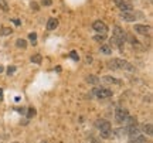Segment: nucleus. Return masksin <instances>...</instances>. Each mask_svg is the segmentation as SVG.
<instances>
[{
  "label": "nucleus",
  "mask_w": 153,
  "mask_h": 143,
  "mask_svg": "<svg viewBox=\"0 0 153 143\" xmlns=\"http://www.w3.org/2000/svg\"><path fill=\"white\" fill-rule=\"evenodd\" d=\"M94 94L99 98V99H104V98H109L112 96V91L111 89H106V88H95L94 89Z\"/></svg>",
  "instance_id": "nucleus-3"
},
{
  "label": "nucleus",
  "mask_w": 153,
  "mask_h": 143,
  "mask_svg": "<svg viewBox=\"0 0 153 143\" xmlns=\"http://www.w3.org/2000/svg\"><path fill=\"white\" fill-rule=\"evenodd\" d=\"M87 82H88V84H94V85H95V84L99 82V78L95 77V75H88V77H87Z\"/></svg>",
  "instance_id": "nucleus-15"
},
{
  "label": "nucleus",
  "mask_w": 153,
  "mask_h": 143,
  "mask_svg": "<svg viewBox=\"0 0 153 143\" xmlns=\"http://www.w3.org/2000/svg\"><path fill=\"white\" fill-rule=\"evenodd\" d=\"M143 132H145L146 135L152 136L153 135V127L150 123H146V125H143Z\"/></svg>",
  "instance_id": "nucleus-13"
},
{
  "label": "nucleus",
  "mask_w": 153,
  "mask_h": 143,
  "mask_svg": "<svg viewBox=\"0 0 153 143\" xmlns=\"http://www.w3.org/2000/svg\"><path fill=\"white\" fill-rule=\"evenodd\" d=\"M104 81H106V82H113V84H119V81L112 78V77H104Z\"/></svg>",
  "instance_id": "nucleus-22"
},
{
  "label": "nucleus",
  "mask_w": 153,
  "mask_h": 143,
  "mask_svg": "<svg viewBox=\"0 0 153 143\" xmlns=\"http://www.w3.org/2000/svg\"><path fill=\"white\" fill-rule=\"evenodd\" d=\"M95 126H97L101 132H102V130H111V123L105 119H98L97 122H95Z\"/></svg>",
  "instance_id": "nucleus-6"
},
{
  "label": "nucleus",
  "mask_w": 153,
  "mask_h": 143,
  "mask_svg": "<svg viewBox=\"0 0 153 143\" xmlns=\"http://www.w3.org/2000/svg\"><path fill=\"white\" fill-rule=\"evenodd\" d=\"M17 111H19V113H21V115H24V108H20V109H17Z\"/></svg>",
  "instance_id": "nucleus-28"
},
{
  "label": "nucleus",
  "mask_w": 153,
  "mask_h": 143,
  "mask_svg": "<svg viewBox=\"0 0 153 143\" xmlns=\"http://www.w3.org/2000/svg\"><path fill=\"white\" fill-rule=\"evenodd\" d=\"M3 99V89H0V101Z\"/></svg>",
  "instance_id": "nucleus-31"
},
{
  "label": "nucleus",
  "mask_w": 153,
  "mask_h": 143,
  "mask_svg": "<svg viewBox=\"0 0 153 143\" xmlns=\"http://www.w3.org/2000/svg\"><path fill=\"white\" fill-rule=\"evenodd\" d=\"M113 3L119 7V10H122V13H130L133 7H132V4L128 3L126 0H113Z\"/></svg>",
  "instance_id": "nucleus-2"
},
{
  "label": "nucleus",
  "mask_w": 153,
  "mask_h": 143,
  "mask_svg": "<svg viewBox=\"0 0 153 143\" xmlns=\"http://www.w3.org/2000/svg\"><path fill=\"white\" fill-rule=\"evenodd\" d=\"M101 137L102 139H109L111 137V130H102L101 132Z\"/></svg>",
  "instance_id": "nucleus-19"
},
{
  "label": "nucleus",
  "mask_w": 153,
  "mask_h": 143,
  "mask_svg": "<svg viewBox=\"0 0 153 143\" xmlns=\"http://www.w3.org/2000/svg\"><path fill=\"white\" fill-rule=\"evenodd\" d=\"M41 4L43 6H51L53 4V0H41Z\"/></svg>",
  "instance_id": "nucleus-25"
},
{
  "label": "nucleus",
  "mask_w": 153,
  "mask_h": 143,
  "mask_svg": "<svg viewBox=\"0 0 153 143\" xmlns=\"http://www.w3.org/2000/svg\"><path fill=\"white\" fill-rule=\"evenodd\" d=\"M136 118H135V116H128V118H126V120H125V122H123V123H126V125H128V126H135V125H136Z\"/></svg>",
  "instance_id": "nucleus-11"
},
{
  "label": "nucleus",
  "mask_w": 153,
  "mask_h": 143,
  "mask_svg": "<svg viewBox=\"0 0 153 143\" xmlns=\"http://www.w3.org/2000/svg\"><path fill=\"white\" fill-rule=\"evenodd\" d=\"M16 46L19 48H26V47H27V41L23 40V38H19V40L16 41Z\"/></svg>",
  "instance_id": "nucleus-16"
},
{
  "label": "nucleus",
  "mask_w": 153,
  "mask_h": 143,
  "mask_svg": "<svg viewBox=\"0 0 153 143\" xmlns=\"http://www.w3.org/2000/svg\"><path fill=\"white\" fill-rule=\"evenodd\" d=\"M3 71H4V68H3V67L0 65V72H3Z\"/></svg>",
  "instance_id": "nucleus-32"
},
{
  "label": "nucleus",
  "mask_w": 153,
  "mask_h": 143,
  "mask_svg": "<svg viewBox=\"0 0 153 143\" xmlns=\"http://www.w3.org/2000/svg\"><path fill=\"white\" fill-rule=\"evenodd\" d=\"M121 18L123 21H128V23H132V21H135L136 20V16L130 11V13H121Z\"/></svg>",
  "instance_id": "nucleus-9"
},
{
  "label": "nucleus",
  "mask_w": 153,
  "mask_h": 143,
  "mask_svg": "<svg viewBox=\"0 0 153 143\" xmlns=\"http://www.w3.org/2000/svg\"><path fill=\"white\" fill-rule=\"evenodd\" d=\"M31 63L34 64H41V55L40 54H36V55L31 57Z\"/></svg>",
  "instance_id": "nucleus-18"
},
{
  "label": "nucleus",
  "mask_w": 153,
  "mask_h": 143,
  "mask_svg": "<svg viewBox=\"0 0 153 143\" xmlns=\"http://www.w3.org/2000/svg\"><path fill=\"white\" fill-rule=\"evenodd\" d=\"M105 38H106V36H105V34H99V36H95V37H94V40L98 41V43H102Z\"/></svg>",
  "instance_id": "nucleus-20"
},
{
  "label": "nucleus",
  "mask_w": 153,
  "mask_h": 143,
  "mask_svg": "<svg viewBox=\"0 0 153 143\" xmlns=\"http://www.w3.org/2000/svg\"><path fill=\"white\" fill-rule=\"evenodd\" d=\"M128 116H129L128 109H118V111L115 112V119H116L118 123H123Z\"/></svg>",
  "instance_id": "nucleus-4"
},
{
  "label": "nucleus",
  "mask_w": 153,
  "mask_h": 143,
  "mask_svg": "<svg viewBox=\"0 0 153 143\" xmlns=\"http://www.w3.org/2000/svg\"><path fill=\"white\" fill-rule=\"evenodd\" d=\"M13 21H14V24H16V26H20V20H17V18H16V20H13Z\"/></svg>",
  "instance_id": "nucleus-30"
},
{
  "label": "nucleus",
  "mask_w": 153,
  "mask_h": 143,
  "mask_svg": "<svg viewBox=\"0 0 153 143\" xmlns=\"http://www.w3.org/2000/svg\"><path fill=\"white\" fill-rule=\"evenodd\" d=\"M101 53L102 54H106V55H109V54H112V47H109L108 44H105L101 47Z\"/></svg>",
  "instance_id": "nucleus-12"
},
{
  "label": "nucleus",
  "mask_w": 153,
  "mask_h": 143,
  "mask_svg": "<svg viewBox=\"0 0 153 143\" xmlns=\"http://www.w3.org/2000/svg\"><path fill=\"white\" fill-rule=\"evenodd\" d=\"M41 143H47V142H41Z\"/></svg>",
  "instance_id": "nucleus-33"
},
{
  "label": "nucleus",
  "mask_w": 153,
  "mask_h": 143,
  "mask_svg": "<svg viewBox=\"0 0 153 143\" xmlns=\"http://www.w3.org/2000/svg\"><path fill=\"white\" fill-rule=\"evenodd\" d=\"M30 40H31L33 46L37 44V34H36V33H30Z\"/></svg>",
  "instance_id": "nucleus-21"
},
{
  "label": "nucleus",
  "mask_w": 153,
  "mask_h": 143,
  "mask_svg": "<svg viewBox=\"0 0 153 143\" xmlns=\"http://www.w3.org/2000/svg\"><path fill=\"white\" fill-rule=\"evenodd\" d=\"M70 55H71V58L75 60V61H78V60H80V55H77V53H75V51H71V54H70Z\"/></svg>",
  "instance_id": "nucleus-26"
},
{
  "label": "nucleus",
  "mask_w": 153,
  "mask_h": 143,
  "mask_svg": "<svg viewBox=\"0 0 153 143\" xmlns=\"http://www.w3.org/2000/svg\"><path fill=\"white\" fill-rule=\"evenodd\" d=\"M13 30L10 27H0V36H10Z\"/></svg>",
  "instance_id": "nucleus-14"
},
{
  "label": "nucleus",
  "mask_w": 153,
  "mask_h": 143,
  "mask_svg": "<svg viewBox=\"0 0 153 143\" xmlns=\"http://www.w3.org/2000/svg\"><path fill=\"white\" fill-rule=\"evenodd\" d=\"M14 71H16V67H10V68L7 70V74L10 75V74H13Z\"/></svg>",
  "instance_id": "nucleus-27"
},
{
  "label": "nucleus",
  "mask_w": 153,
  "mask_h": 143,
  "mask_svg": "<svg viewBox=\"0 0 153 143\" xmlns=\"http://www.w3.org/2000/svg\"><path fill=\"white\" fill-rule=\"evenodd\" d=\"M91 61H92V57L88 55V57H87V63H91Z\"/></svg>",
  "instance_id": "nucleus-29"
},
{
  "label": "nucleus",
  "mask_w": 153,
  "mask_h": 143,
  "mask_svg": "<svg viewBox=\"0 0 153 143\" xmlns=\"http://www.w3.org/2000/svg\"><path fill=\"white\" fill-rule=\"evenodd\" d=\"M30 7L33 9V11H38L40 10V6L36 3V1H31V4H30Z\"/></svg>",
  "instance_id": "nucleus-23"
},
{
  "label": "nucleus",
  "mask_w": 153,
  "mask_h": 143,
  "mask_svg": "<svg viewBox=\"0 0 153 143\" xmlns=\"http://www.w3.org/2000/svg\"><path fill=\"white\" fill-rule=\"evenodd\" d=\"M150 31H152V28H150L149 26L135 24V33H137V34H143V36H146V34H149Z\"/></svg>",
  "instance_id": "nucleus-8"
},
{
  "label": "nucleus",
  "mask_w": 153,
  "mask_h": 143,
  "mask_svg": "<svg viewBox=\"0 0 153 143\" xmlns=\"http://www.w3.org/2000/svg\"><path fill=\"white\" fill-rule=\"evenodd\" d=\"M113 37L123 44V41H125V38H126V34H125V31L122 30L121 27H118V26H116V27L113 28Z\"/></svg>",
  "instance_id": "nucleus-5"
},
{
  "label": "nucleus",
  "mask_w": 153,
  "mask_h": 143,
  "mask_svg": "<svg viewBox=\"0 0 153 143\" xmlns=\"http://www.w3.org/2000/svg\"><path fill=\"white\" fill-rule=\"evenodd\" d=\"M109 65H112L113 68H121V70H126V71H130V72L135 71V68H133L132 64L128 63V61H125V60H121V58L112 60V61L109 63ZM112 67H111V68H112Z\"/></svg>",
  "instance_id": "nucleus-1"
},
{
  "label": "nucleus",
  "mask_w": 153,
  "mask_h": 143,
  "mask_svg": "<svg viewBox=\"0 0 153 143\" xmlns=\"http://www.w3.org/2000/svg\"><path fill=\"white\" fill-rule=\"evenodd\" d=\"M92 27H94V30H95V31H98V33H106V31H108V27H106V24H105L104 21H101V20L94 21Z\"/></svg>",
  "instance_id": "nucleus-7"
},
{
  "label": "nucleus",
  "mask_w": 153,
  "mask_h": 143,
  "mask_svg": "<svg viewBox=\"0 0 153 143\" xmlns=\"http://www.w3.org/2000/svg\"><path fill=\"white\" fill-rule=\"evenodd\" d=\"M0 9H1L3 11H7L9 10V4L6 0H0Z\"/></svg>",
  "instance_id": "nucleus-17"
},
{
  "label": "nucleus",
  "mask_w": 153,
  "mask_h": 143,
  "mask_svg": "<svg viewBox=\"0 0 153 143\" xmlns=\"http://www.w3.org/2000/svg\"><path fill=\"white\" fill-rule=\"evenodd\" d=\"M27 116H28V118H34V116H36V109H34V108H30V109H28V113H27Z\"/></svg>",
  "instance_id": "nucleus-24"
},
{
  "label": "nucleus",
  "mask_w": 153,
  "mask_h": 143,
  "mask_svg": "<svg viewBox=\"0 0 153 143\" xmlns=\"http://www.w3.org/2000/svg\"><path fill=\"white\" fill-rule=\"evenodd\" d=\"M57 27H58V20L57 18H50L48 21H47V30H56Z\"/></svg>",
  "instance_id": "nucleus-10"
}]
</instances>
